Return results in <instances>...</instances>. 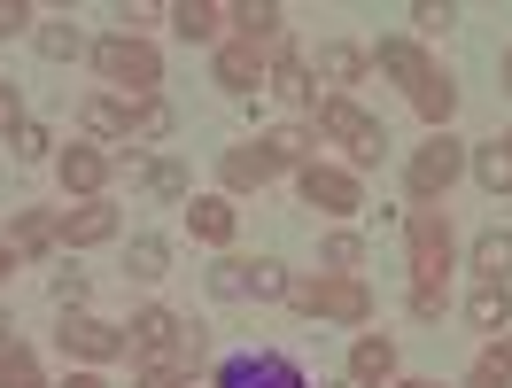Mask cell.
I'll use <instances>...</instances> for the list:
<instances>
[{
	"label": "cell",
	"mask_w": 512,
	"mask_h": 388,
	"mask_svg": "<svg viewBox=\"0 0 512 388\" xmlns=\"http://www.w3.org/2000/svg\"><path fill=\"white\" fill-rule=\"evenodd\" d=\"M303 319H334V326H365L373 319V288L365 280H350V272H319V280H295L288 295Z\"/></svg>",
	"instance_id": "1"
},
{
	"label": "cell",
	"mask_w": 512,
	"mask_h": 388,
	"mask_svg": "<svg viewBox=\"0 0 512 388\" xmlns=\"http://www.w3.org/2000/svg\"><path fill=\"white\" fill-rule=\"evenodd\" d=\"M94 63H101V78H109L117 94H132V101H156V86H163V55L148 47V39L109 32V39L94 47Z\"/></svg>",
	"instance_id": "2"
},
{
	"label": "cell",
	"mask_w": 512,
	"mask_h": 388,
	"mask_svg": "<svg viewBox=\"0 0 512 388\" xmlns=\"http://www.w3.org/2000/svg\"><path fill=\"white\" fill-rule=\"evenodd\" d=\"M319 132L350 148V171H373V163H381V148H388L381 117H365L350 94H326V101H319Z\"/></svg>",
	"instance_id": "3"
},
{
	"label": "cell",
	"mask_w": 512,
	"mask_h": 388,
	"mask_svg": "<svg viewBox=\"0 0 512 388\" xmlns=\"http://www.w3.org/2000/svg\"><path fill=\"white\" fill-rule=\"evenodd\" d=\"M458 179H466V148H458L450 132H427V148H419V156H412V171H404L412 202H419V210H435V202H443V194L458 187Z\"/></svg>",
	"instance_id": "4"
},
{
	"label": "cell",
	"mask_w": 512,
	"mask_h": 388,
	"mask_svg": "<svg viewBox=\"0 0 512 388\" xmlns=\"http://www.w3.org/2000/svg\"><path fill=\"white\" fill-rule=\"evenodd\" d=\"M404 241H412V288H443L450 257H458L450 218H443V210H412V218H404Z\"/></svg>",
	"instance_id": "5"
},
{
	"label": "cell",
	"mask_w": 512,
	"mask_h": 388,
	"mask_svg": "<svg viewBox=\"0 0 512 388\" xmlns=\"http://www.w3.org/2000/svg\"><path fill=\"white\" fill-rule=\"evenodd\" d=\"M295 194H303L311 210H326V218H350V210H365L357 171H334V163H303V171H295Z\"/></svg>",
	"instance_id": "6"
},
{
	"label": "cell",
	"mask_w": 512,
	"mask_h": 388,
	"mask_svg": "<svg viewBox=\"0 0 512 388\" xmlns=\"http://www.w3.org/2000/svg\"><path fill=\"white\" fill-rule=\"evenodd\" d=\"M218 388H303V365L288 350H241L218 365Z\"/></svg>",
	"instance_id": "7"
},
{
	"label": "cell",
	"mask_w": 512,
	"mask_h": 388,
	"mask_svg": "<svg viewBox=\"0 0 512 388\" xmlns=\"http://www.w3.org/2000/svg\"><path fill=\"white\" fill-rule=\"evenodd\" d=\"M132 350L148 357V365H171V357H179V342H187V319H179V311H163V303H148V311H132Z\"/></svg>",
	"instance_id": "8"
},
{
	"label": "cell",
	"mask_w": 512,
	"mask_h": 388,
	"mask_svg": "<svg viewBox=\"0 0 512 388\" xmlns=\"http://www.w3.org/2000/svg\"><path fill=\"white\" fill-rule=\"evenodd\" d=\"M63 350L86 357V365H109V357H125V326H101V319H86V311H70L63 319Z\"/></svg>",
	"instance_id": "9"
},
{
	"label": "cell",
	"mask_w": 512,
	"mask_h": 388,
	"mask_svg": "<svg viewBox=\"0 0 512 388\" xmlns=\"http://www.w3.org/2000/svg\"><path fill=\"white\" fill-rule=\"evenodd\" d=\"M8 249H16V257L63 249V218H55V210H8Z\"/></svg>",
	"instance_id": "10"
},
{
	"label": "cell",
	"mask_w": 512,
	"mask_h": 388,
	"mask_svg": "<svg viewBox=\"0 0 512 388\" xmlns=\"http://www.w3.org/2000/svg\"><path fill=\"white\" fill-rule=\"evenodd\" d=\"M109 171H117V156H109V148H63V187L78 194V202H101Z\"/></svg>",
	"instance_id": "11"
},
{
	"label": "cell",
	"mask_w": 512,
	"mask_h": 388,
	"mask_svg": "<svg viewBox=\"0 0 512 388\" xmlns=\"http://www.w3.org/2000/svg\"><path fill=\"white\" fill-rule=\"evenodd\" d=\"M218 179L233 194H249V187H272V179H280V163L264 156V140H249V148H225V156H218Z\"/></svg>",
	"instance_id": "12"
},
{
	"label": "cell",
	"mask_w": 512,
	"mask_h": 388,
	"mask_svg": "<svg viewBox=\"0 0 512 388\" xmlns=\"http://www.w3.org/2000/svg\"><path fill=\"white\" fill-rule=\"evenodd\" d=\"M225 24H241L249 47L280 55V24H288V8H280V0H241V8H225Z\"/></svg>",
	"instance_id": "13"
},
{
	"label": "cell",
	"mask_w": 512,
	"mask_h": 388,
	"mask_svg": "<svg viewBox=\"0 0 512 388\" xmlns=\"http://www.w3.org/2000/svg\"><path fill=\"white\" fill-rule=\"evenodd\" d=\"M78 125L94 132V140H125L132 148V101L125 94H86L78 101Z\"/></svg>",
	"instance_id": "14"
},
{
	"label": "cell",
	"mask_w": 512,
	"mask_h": 388,
	"mask_svg": "<svg viewBox=\"0 0 512 388\" xmlns=\"http://www.w3.org/2000/svg\"><path fill=\"white\" fill-rule=\"evenodd\" d=\"M264 70H272V55H264V47H249V39L218 47V86H225V94H249V86H264Z\"/></svg>",
	"instance_id": "15"
},
{
	"label": "cell",
	"mask_w": 512,
	"mask_h": 388,
	"mask_svg": "<svg viewBox=\"0 0 512 388\" xmlns=\"http://www.w3.org/2000/svg\"><path fill=\"white\" fill-rule=\"evenodd\" d=\"M101 241H117V210H109V202L63 210V249H101Z\"/></svg>",
	"instance_id": "16"
},
{
	"label": "cell",
	"mask_w": 512,
	"mask_h": 388,
	"mask_svg": "<svg viewBox=\"0 0 512 388\" xmlns=\"http://www.w3.org/2000/svg\"><path fill=\"white\" fill-rule=\"evenodd\" d=\"M373 70H381V78H396V86H427V78H435V63H427V55H419V39H381V55H373Z\"/></svg>",
	"instance_id": "17"
},
{
	"label": "cell",
	"mask_w": 512,
	"mask_h": 388,
	"mask_svg": "<svg viewBox=\"0 0 512 388\" xmlns=\"http://www.w3.org/2000/svg\"><path fill=\"white\" fill-rule=\"evenodd\" d=\"M350 381H357V388H388V381H396V342H388V334H357Z\"/></svg>",
	"instance_id": "18"
},
{
	"label": "cell",
	"mask_w": 512,
	"mask_h": 388,
	"mask_svg": "<svg viewBox=\"0 0 512 388\" xmlns=\"http://www.w3.org/2000/svg\"><path fill=\"white\" fill-rule=\"evenodd\" d=\"M264 86H272V94L288 101V109H311V63H303L295 47H280V55H272V70H264Z\"/></svg>",
	"instance_id": "19"
},
{
	"label": "cell",
	"mask_w": 512,
	"mask_h": 388,
	"mask_svg": "<svg viewBox=\"0 0 512 388\" xmlns=\"http://www.w3.org/2000/svg\"><path fill=\"white\" fill-rule=\"evenodd\" d=\"M187 233L210 241V249H225V241H233V202H225V194H194L187 202Z\"/></svg>",
	"instance_id": "20"
},
{
	"label": "cell",
	"mask_w": 512,
	"mask_h": 388,
	"mask_svg": "<svg viewBox=\"0 0 512 388\" xmlns=\"http://www.w3.org/2000/svg\"><path fill=\"white\" fill-rule=\"evenodd\" d=\"M311 70H319V78H334V86H357V78L373 70V55H365V47H350V39H326Z\"/></svg>",
	"instance_id": "21"
},
{
	"label": "cell",
	"mask_w": 512,
	"mask_h": 388,
	"mask_svg": "<svg viewBox=\"0 0 512 388\" xmlns=\"http://www.w3.org/2000/svg\"><path fill=\"white\" fill-rule=\"evenodd\" d=\"M218 24H225V8H210V0H179V8H171V32L187 39V47H210Z\"/></svg>",
	"instance_id": "22"
},
{
	"label": "cell",
	"mask_w": 512,
	"mask_h": 388,
	"mask_svg": "<svg viewBox=\"0 0 512 388\" xmlns=\"http://www.w3.org/2000/svg\"><path fill=\"white\" fill-rule=\"evenodd\" d=\"M412 109L427 117V132H450V109H458V86H450V70H435L427 86L412 94Z\"/></svg>",
	"instance_id": "23"
},
{
	"label": "cell",
	"mask_w": 512,
	"mask_h": 388,
	"mask_svg": "<svg viewBox=\"0 0 512 388\" xmlns=\"http://www.w3.org/2000/svg\"><path fill=\"white\" fill-rule=\"evenodd\" d=\"M466 319H474L481 334H497V326H512V288H497V280H481V288L466 295Z\"/></svg>",
	"instance_id": "24"
},
{
	"label": "cell",
	"mask_w": 512,
	"mask_h": 388,
	"mask_svg": "<svg viewBox=\"0 0 512 388\" xmlns=\"http://www.w3.org/2000/svg\"><path fill=\"white\" fill-rule=\"evenodd\" d=\"M474 272H481V280H497V288H505V272H512V233H505V226H489V233L474 241Z\"/></svg>",
	"instance_id": "25"
},
{
	"label": "cell",
	"mask_w": 512,
	"mask_h": 388,
	"mask_svg": "<svg viewBox=\"0 0 512 388\" xmlns=\"http://www.w3.org/2000/svg\"><path fill=\"white\" fill-rule=\"evenodd\" d=\"M466 171H474L489 194H512V156H505V140H489V148H474L466 156Z\"/></svg>",
	"instance_id": "26"
},
{
	"label": "cell",
	"mask_w": 512,
	"mask_h": 388,
	"mask_svg": "<svg viewBox=\"0 0 512 388\" xmlns=\"http://www.w3.org/2000/svg\"><path fill=\"white\" fill-rule=\"evenodd\" d=\"M311 140H319V132H303V125H280V132H264V156L280 163V171H303V163H311Z\"/></svg>",
	"instance_id": "27"
},
{
	"label": "cell",
	"mask_w": 512,
	"mask_h": 388,
	"mask_svg": "<svg viewBox=\"0 0 512 388\" xmlns=\"http://www.w3.org/2000/svg\"><path fill=\"white\" fill-rule=\"evenodd\" d=\"M125 272H132V280H163V272H171V241L140 233V241L125 249Z\"/></svg>",
	"instance_id": "28"
},
{
	"label": "cell",
	"mask_w": 512,
	"mask_h": 388,
	"mask_svg": "<svg viewBox=\"0 0 512 388\" xmlns=\"http://www.w3.org/2000/svg\"><path fill=\"white\" fill-rule=\"evenodd\" d=\"M249 295H256V303H288V295H295L288 264H280V257H256L249 264Z\"/></svg>",
	"instance_id": "29"
},
{
	"label": "cell",
	"mask_w": 512,
	"mask_h": 388,
	"mask_svg": "<svg viewBox=\"0 0 512 388\" xmlns=\"http://www.w3.org/2000/svg\"><path fill=\"white\" fill-rule=\"evenodd\" d=\"M32 47L47 55V63H78V55H86V39H78V24H39V32H32Z\"/></svg>",
	"instance_id": "30"
},
{
	"label": "cell",
	"mask_w": 512,
	"mask_h": 388,
	"mask_svg": "<svg viewBox=\"0 0 512 388\" xmlns=\"http://www.w3.org/2000/svg\"><path fill=\"white\" fill-rule=\"evenodd\" d=\"M132 132H140V140H171V132H179V109H171V101H132Z\"/></svg>",
	"instance_id": "31"
},
{
	"label": "cell",
	"mask_w": 512,
	"mask_h": 388,
	"mask_svg": "<svg viewBox=\"0 0 512 388\" xmlns=\"http://www.w3.org/2000/svg\"><path fill=\"white\" fill-rule=\"evenodd\" d=\"M0 388H47V381H39V357L24 350V342L0 350Z\"/></svg>",
	"instance_id": "32"
},
{
	"label": "cell",
	"mask_w": 512,
	"mask_h": 388,
	"mask_svg": "<svg viewBox=\"0 0 512 388\" xmlns=\"http://www.w3.org/2000/svg\"><path fill=\"white\" fill-rule=\"evenodd\" d=\"M319 264H326V272H350V280H357V264H365V241H357V233H326V241H319Z\"/></svg>",
	"instance_id": "33"
},
{
	"label": "cell",
	"mask_w": 512,
	"mask_h": 388,
	"mask_svg": "<svg viewBox=\"0 0 512 388\" xmlns=\"http://www.w3.org/2000/svg\"><path fill=\"white\" fill-rule=\"evenodd\" d=\"M210 295H218V303H241V295H249V257H218L210 264Z\"/></svg>",
	"instance_id": "34"
},
{
	"label": "cell",
	"mask_w": 512,
	"mask_h": 388,
	"mask_svg": "<svg viewBox=\"0 0 512 388\" xmlns=\"http://www.w3.org/2000/svg\"><path fill=\"white\" fill-rule=\"evenodd\" d=\"M148 194H163V202H187V163H148Z\"/></svg>",
	"instance_id": "35"
},
{
	"label": "cell",
	"mask_w": 512,
	"mask_h": 388,
	"mask_svg": "<svg viewBox=\"0 0 512 388\" xmlns=\"http://www.w3.org/2000/svg\"><path fill=\"white\" fill-rule=\"evenodd\" d=\"M210 357H218V342H210V326H187V342H179V357H171V365H179V373H202Z\"/></svg>",
	"instance_id": "36"
},
{
	"label": "cell",
	"mask_w": 512,
	"mask_h": 388,
	"mask_svg": "<svg viewBox=\"0 0 512 388\" xmlns=\"http://www.w3.org/2000/svg\"><path fill=\"white\" fill-rule=\"evenodd\" d=\"M47 295H55L63 319H70V311H86V272H55V288H47Z\"/></svg>",
	"instance_id": "37"
},
{
	"label": "cell",
	"mask_w": 512,
	"mask_h": 388,
	"mask_svg": "<svg viewBox=\"0 0 512 388\" xmlns=\"http://www.w3.org/2000/svg\"><path fill=\"white\" fill-rule=\"evenodd\" d=\"M47 148H55V132L24 117V125H16V156H24V163H39V156H47Z\"/></svg>",
	"instance_id": "38"
},
{
	"label": "cell",
	"mask_w": 512,
	"mask_h": 388,
	"mask_svg": "<svg viewBox=\"0 0 512 388\" xmlns=\"http://www.w3.org/2000/svg\"><path fill=\"white\" fill-rule=\"evenodd\" d=\"M412 24L435 39V32H450V24H458V8H435V0H419V8H412Z\"/></svg>",
	"instance_id": "39"
},
{
	"label": "cell",
	"mask_w": 512,
	"mask_h": 388,
	"mask_svg": "<svg viewBox=\"0 0 512 388\" xmlns=\"http://www.w3.org/2000/svg\"><path fill=\"white\" fill-rule=\"evenodd\" d=\"M466 388H512V373H505V365H497L489 350H481V365L466 373Z\"/></svg>",
	"instance_id": "40"
},
{
	"label": "cell",
	"mask_w": 512,
	"mask_h": 388,
	"mask_svg": "<svg viewBox=\"0 0 512 388\" xmlns=\"http://www.w3.org/2000/svg\"><path fill=\"white\" fill-rule=\"evenodd\" d=\"M16 125H24V94H16V86H8V78H0V132H8V140H16Z\"/></svg>",
	"instance_id": "41"
},
{
	"label": "cell",
	"mask_w": 512,
	"mask_h": 388,
	"mask_svg": "<svg viewBox=\"0 0 512 388\" xmlns=\"http://www.w3.org/2000/svg\"><path fill=\"white\" fill-rule=\"evenodd\" d=\"M412 319H419V326L443 319V288H412Z\"/></svg>",
	"instance_id": "42"
},
{
	"label": "cell",
	"mask_w": 512,
	"mask_h": 388,
	"mask_svg": "<svg viewBox=\"0 0 512 388\" xmlns=\"http://www.w3.org/2000/svg\"><path fill=\"white\" fill-rule=\"evenodd\" d=\"M132 388H187V373H179V365H140Z\"/></svg>",
	"instance_id": "43"
},
{
	"label": "cell",
	"mask_w": 512,
	"mask_h": 388,
	"mask_svg": "<svg viewBox=\"0 0 512 388\" xmlns=\"http://www.w3.org/2000/svg\"><path fill=\"white\" fill-rule=\"evenodd\" d=\"M24 24H32V8H24V0H0V39H16Z\"/></svg>",
	"instance_id": "44"
},
{
	"label": "cell",
	"mask_w": 512,
	"mask_h": 388,
	"mask_svg": "<svg viewBox=\"0 0 512 388\" xmlns=\"http://www.w3.org/2000/svg\"><path fill=\"white\" fill-rule=\"evenodd\" d=\"M489 357H497V365L512 373V334H497V342H489Z\"/></svg>",
	"instance_id": "45"
},
{
	"label": "cell",
	"mask_w": 512,
	"mask_h": 388,
	"mask_svg": "<svg viewBox=\"0 0 512 388\" xmlns=\"http://www.w3.org/2000/svg\"><path fill=\"white\" fill-rule=\"evenodd\" d=\"M63 388H109V381H101V373H70Z\"/></svg>",
	"instance_id": "46"
},
{
	"label": "cell",
	"mask_w": 512,
	"mask_h": 388,
	"mask_svg": "<svg viewBox=\"0 0 512 388\" xmlns=\"http://www.w3.org/2000/svg\"><path fill=\"white\" fill-rule=\"evenodd\" d=\"M8 272H16V249H8V241H0V280H8Z\"/></svg>",
	"instance_id": "47"
},
{
	"label": "cell",
	"mask_w": 512,
	"mask_h": 388,
	"mask_svg": "<svg viewBox=\"0 0 512 388\" xmlns=\"http://www.w3.org/2000/svg\"><path fill=\"white\" fill-rule=\"evenodd\" d=\"M388 388H443V381H404V373H396V381H388Z\"/></svg>",
	"instance_id": "48"
},
{
	"label": "cell",
	"mask_w": 512,
	"mask_h": 388,
	"mask_svg": "<svg viewBox=\"0 0 512 388\" xmlns=\"http://www.w3.org/2000/svg\"><path fill=\"white\" fill-rule=\"evenodd\" d=\"M505 94H512V47H505Z\"/></svg>",
	"instance_id": "49"
},
{
	"label": "cell",
	"mask_w": 512,
	"mask_h": 388,
	"mask_svg": "<svg viewBox=\"0 0 512 388\" xmlns=\"http://www.w3.org/2000/svg\"><path fill=\"white\" fill-rule=\"evenodd\" d=\"M319 388H357V381H319Z\"/></svg>",
	"instance_id": "50"
}]
</instances>
